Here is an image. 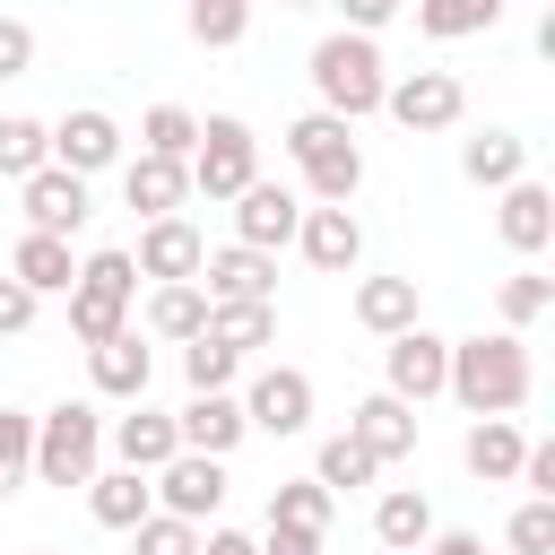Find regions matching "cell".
<instances>
[{
	"label": "cell",
	"instance_id": "6da1fadb",
	"mask_svg": "<svg viewBox=\"0 0 555 555\" xmlns=\"http://www.w3.org/2000/svg\"><path fill=\"white\" fill-rule=\"evenodd\" d=\"M442 390H451L468 416H512V408H529V347H520V330L460 338V347H451Z\"/></svg>",
	"mask_w": 555,
	"mask_h": 555
},
{
	"label": "cell",
	"instance_id": "7a4b0ae2",
	"mask_svg": "<svg viewBox=\"0 0 555 555\" xmlns=\"http://www.w3.org/2000/svg\"><path fill=\"white\" fill-rule=\"evenodd\" d=\"M286 156H295V173H304V191H312L321 208H347L356 182H364L356 121H338V113H304V121H286Z\"/></svg>",
	"mask_w": 555,
	"mask_h": 555
},
{
	"label": "cell",
	"instance_id": "3957f363",
	"mask_svg": "<svg viewBox=\"0 0 555 555\" xmlns=\"http://www.w3.org/2000/svg\"><path fill=\"white\" fill-rule=\"evenodd\" d=\"M382 87H390V69H382V52H373V35H321L312 43V95H321V113H338V121H364V113H382Z\"/></svg>",
	"mask_w": 555,
	"mask_h": 555
},
{
	"label": "cell",
	"instance_id": "277c9868",
	"mask_svg": "<svg viewBox=\"0 0 555 555\" xmlns=\"http://www.w3.org/2000/svg\"><path fill=\"white\" fill-rule=\"evenodd\" d=\"M104 468V416L87 399H61L52 416H35V477L43 486H87Z\"/></svg>",
	"mask_w": 555,
	"mask_h": 555
},
{
	"label": "cell",
	"instance_id": "5b68a950",
	"mask_svg": "<svg viewBox=\"0 0 555 555\" xmlns=\"http://www.w3.org/2000/svg\"><path fill=\"white\" fill-rule=\"evenodd\" d=\"M130 295H139L130 251H95V260H78V286H69V330H78V347H104L113 330H130Z\"/></svg>",
	"mask_w": 555,
	"mask_h": 555
},
{
	"label": "cell",
	"instance_id": "8992f818",
	"mask_svg": "<svg viewBox=\"0 0 555 555\" xmlns=\"http://www.w3.org/2000/svg\"><path fill=\"white\" fill-rule=\"evenodd\" d=\"M251 182H260V139H251V121L208 113V121H199V147H191V191H199V199H234V191H251Z\"/></svg>",
	"mask_w": 555,
	"mask_h": 555
},
{
	"label": "cell",
	"instance_id": "52a82bcc",
	"mask_svg": "<svg viewBox=\"0 0 555 555\" xmlns=\"http://www.w3.org/2000/svg\"><path fill=\"white\" fill-rule=\"evenodd\" d=\"M382 113H390L399 130L434 139V130H451V121L468 113V87H460L451 69H408V78H390V87H382Z\"/></svg>",
	"mask_w": 555,
	"mask_h": 555
},
{
	"label": "cell",
	"instance_id": "ba28073f",
	"mask_svg": "<svg viewBox=\"0 0 555 555\" xmlns=\"http://www.w3.org/2000/svg\"><path fill=\"white\" fill-rule=\"evenodd\" d=\"M442 373H451V338H434L425 321H416V330H399V338L382 347V390H390L399 408L442 399Z\"/></svg>",
	"mask_w": 555,
	"mask_h": 555
},
{
	"label": "cell",
	"instance_id": "9c48e42d",
	"mask_svg": "<svg viewBox=\"0 0 555 555\" xmlns=\"http://www.w3.org/2000/svg\"><path fill=\"white\" fill-rule=\"evenodd\" d=\"M156 512H173V520H217V503H225V460H208V451H173L156 477Z\"/></svg>",
	"mask_w": 555,
	"mask_h": 555
},
{
	"label": "cell",
	"instance_id": "30bf717a",
	"mask_svg": "<svg viewBox=\"0 0 555 555\" xmlns=\"http://www.w3.org/2000/svg\"><path fill=\"white\" fill-rule=\"evenodd\" d=\"M52 165L61 173H104V165H121V121L113 113H95V104H78V113H61L52 121Z\"/></svg>",
	"mask_w": 555,
	"mask_h": 555
},
{
	"label": "cell",
	"instance_id": "8fae6325",
	"mask_svg": "<svg viewBox=\"0 0 555 555\" xmlns=\"http://www.w3.org/2000/svg\"><path fill=\"white\" fill-rule=\"evenodd\" d=\"M199 295L208 304H278V260L251 251V243H225L199 260Z\"/></svg>",
	"mask_w": 555,
	"mask_h": 555
},
{
	"label": "cell",
	"instance_id": "7c38bea8",
	"mask_svg": "<svg viewBox=\"0 0 555 555\" xmlns=\"http://www.w3.org/2000/svg\"><path fill=\"white\" fill-rule=\"evenodd\" d=\"M243 425H260V434H304V425H312V373H295V364L251 373V390H243Z\"/></svg>",
	"mask_w": 555,
	"mask_h": 555
},
{
	"label": "cell",
	"instance_id": "4fadbf2b",
	"mask_svg": "<svg viewBox=\"0 0 555 555\" xmlns=\"http://www.w3.org/2000/svg\"><path fill=\"white\" fill-rule=\"evenodd\" d=\"M295 225H304V199H295L286 182H251V191H234V243H251V251L278 260V243H295Z\"/></svg>",
	"mask_w": 555,
	"mask_h": 555
},
{
	"label": "cell",
	"instance_id": "5bb4252c",
	"mask_svg": "<svg viewBox=\"0 0 555 555\" xmlns=\"http://www.w3.org/2000/svg\"><path fill=\"white\" fill-rule=\"evenodd\" d=\"M199 260H208V243H199V225H191V217H147V234H139V251H130V269H139V278H156V286L199 278Z\"/></svg>",
	"mask_w": 555,
	"mask_h": 555
},
{
	"label": "cell",
	"instance_id": "9a60e30c",
	"mask_svg": "<svg viewBox=\"0 0 555 555\" xmlns=\"http://www.w3.org/2000/svg\"><path fill=\"white\" fill-rule=\"evenodd\" d=\"M173 434H182V451H208V460H225L251 425H243V399L234 390H191L182 408H173Z\"/></svg>",
	"mask_w": 555,
	"mask_h": 555
},
{
	"label": "cell",
	"instance_id": "2e32d148",
	"mask_svg": "<svg viewBox=\"0 0 555 555\" xmlns=\"http://www.w3.org/2000/svg\"><path fill=\"white\" fill-rule=\"evenodd\" d=\"M87 225V182L78 173H61V165H43V173H26V234H78Z\"/></svg>",
	"mask_w": 555,
	"mask_h": 555
},
{
	"label": "cell",
	"instance_id": "e0dca14e",
	"mask_svg": "<svg viewBox=\"0 0 555 555\" xmlns=\"http://www.w3.org/2000/svg\"><path fill=\"white\" fill-rule=\"evenodd\" d=\"M295 243H304V260H312L321 278H347V269L364 260V225H356V208H304Z\"/></svg>",
	"mask_w": 555,
	"mask_h": 555
},
{
	"label": "cell",
	"instance_id": "ac0fdd59",
	"mask_svg": "<svg viewBox=\"0 0 555 555\" xmlns=\"http://www.w3.org/2000/svg\"><path fill=\"white\" fill-rule=\"evenodd\" d=\"M121 199L139 208V217H182V199H191V165H173V156H130L121 165Z\"/></svg>",
	"mask_w": 555,
	"mask_h": 555
},
{
	"label": "cell",
	"instance_id": "d6986e66",
	"mask_svg": "<svg viewBox=\"0 0 555 555\" xmlns=\"http://www.w3.org/2000/svg\"><path fill=\"white\" fill-rule=\"evenodd\" d=\"M104 442H113V460H121V468H139V477H156V468L182 451L173 416H156V408H139V399H130V416H113V434H104Z\"/></svg>",
	"mask_w": 555,
	"mask_h": 555
},
{
	"label": "cell",
	"instance_id": "ffe728a7",
	"mask_svg": "<svg viewBox=\"0 0 555 555\" xmlns=\"http://www.w3.org/2000/svg\"><path fill=\"white\" fill-rule=\"evenodd\" d=\"M494 234H503L512 251H546V243H555V191L520 173V182L503 191V208H494Z\"/></svg>",
	"mask_w": 555,
	"mask_h": 555
},
{
	"label": "cell",
	"instance_id": "44dd1931",
	"mask_svg": "<svg viewBox=\"0 0 555 555\" xmlns=\"http://www.w3.org/2000/svg\"><path fill=\"white\" fill-rule=\"evenodd\" d=\"M520 451H529V434H520L512 416H477L468 442H460V460H468L477 486H512V477H520Z\"/></svg>",
	"mask_w": 555,
	"mask_h": 555
},
{
	"label": "cell",
	"instance_id": "7402d4cb",
	"mask_svg": "<svg viewBox=\"0 0 555 555\" xmlns=\"http://www.w3.org/2000/svg\"><path fill=\"white\" fill-rule=\"evenodd\" d=\"M9 278H17V286L43 304V295H69V286H78V260H69V243H61V234H17Z\"/></svg>",
	"mask_w": 555,
	"mask_h": 555
},
{
	"label": "cell",
	"instance_id": "603a6c76",
	"mask_svg": "<svg viewBox=\"0 0 555 555\" xmlns=\"http://www.w3.org/2000/svg\"><path fill=\"white\" fill-rule=\"evenodd\" d=\"M87 373H95V390H104V399H147L156 356L139 347V330H113L104 347H87Z\"/></svg>",
	"mask_w": 555,
	"mask_h": 555
},
{
	"label": "cell",
	"instance_id": "cb8c5ba5",
	"mask_svg": "<svg viewBox=\"0 0 555 555\" xmlns=\"http://www.w3.org/2000/svg\"><path fill=\"white\" fill-rule=\"evenodd\" d=\"M347 434H356V442H364V451L390 468V460H408V451H416V408H399L390 390H373V399L347 416Z\"/></svg>",
	"mask_w": 555,
	"mask_h": 555
},
{
	"label": "cell",
	"instance_id": "d4e9b609",
	"mask_svg": "<svg viewBox=\"0 0 555 555\" xmlns=\"http://www.w3.org/2000/svg\"><path fill=\"white\" fill-rule=\"evenodd\" d=\"M87 512H95V529H139L156 512V486L139 468H95L87 477Z\"/></svg>",
	"mask_w": 555,
	"mask_h": 555
},
{
	"label": "cell",
	"instance_id": "484cf974",
	"mask_svg": "<svg viewBox=\"0 0 555 555\" xmlns=\"http://www.w3.org/2000/svg\"><path fill=\"white\" fill-rule=\"evenodd\" d=\"M460 173H468L477 191H512V182L529 173V139H512V130H477V139H460Z\"/></svg>",
	"mask_w": 555,
	"mask_h": 555
},
{
	"label": "cell",
	"instance_id": "4316f807",
	"mask_svg": "<svg viewBox=\"0 0 555 555\" xmlns=\"http://www.w3.org/2000/svg\"><path fill=\"white\" fill-rule=\"evenodd\" d=\"M356 321H364L373 338H399V330H416V321H425V304H416V278H364V286H356Z\"/></svg>",
	"mask_w": 555,
	"mask_h": 555
},
{
	"label": "cell",
	"instance_id": "83f0119b",
	"mask_svg": "<svg viewBox=\"0 0 555 555\" xmlns=\"http://www.w3.org/2000/svg\"><path fill=\"white\" fill-rule=\"evenodd\" d=\"M373 538H382V546H399V555H416V546L434 538V503H425L416 486H390V494L373 503Z\"/></svg>",
	"mask_w": 555,
	"mask_h": 555
},
{
	"label": "cell",
	"instance_id": "f1b7e54d",
	"mask_svg": "<svg viewBox=\"0 0 555 555\" xmlns=\"http://www.w3.org/2000/svg\"><path fill=\"white\" fill-rule=\"evenodd\" d=\"M208 330V295H199V278H182V286H156L147 295V338H199Z\"/></svg>",
	"mask_w": 555,
	"mask_h": 555
},
{
	"label": "cell",
	"instance_id": "f546056e",
	"mask_svg": "<svg viewBox=\"0 0 555 555\" xmlns=\"http://www.w3.org/2000/svg\"><path fill=\"white\" fill-rule=\"evenodd\" d=\"M486 26H503V0H416V35H434V43H460Z\"/></svg>",
	"mask_w": 555,
	"mask_h": 555
},
{
	"label": "cell",
	"instance_id": "4dcf8cb0",
	"mask_svg": "<svg viewBox=\"0 0 555 555\" xmlns=\"http://www.w3.org/2000/svg\"><path fill=\"white\" fill-rule=\"evenodd\" d=\"M208 338L234 347V356H251V347L278 338V304H208Z\"/></svg>",
	"mask_w": 555,
	"mask_h": 555
},
{
	"label": "cell",
	"instance_id": "1f68e13d",
	"mask_svg": "<svg viewBox=\"0 0 555 555\" xmlns=\"http://www.w3.org/2000/svg\"><path fill=\"white\" fill-rule=\"evenodd\" d=\"M494 312H503V330L546 321V312H555V278H546V269H512V278L494 286Z\"/></svg>",
	"mask_w": 555,
	"mask_h": 555
},
{
	"label": "cell",
	"instance_id": "d6a6232c",
	"mask_svg": "<svg viewBox=\"0 0 555 555\" xmlns=\"http://www.w3.org/2000/svg\"><path fill=\"white\" fill-rule=\"evenodd\" d=\"M139 147H147V156H173V165H191V147H199V113H182V104H147V121H139Z\"/></svg>",
	"mask_w": 555,
	"mask_h": 555
},
{
	"label": "cell",
	"instance_id": "836d02e7",
	"mask_svg": "<svg viewBox=\"0 0 555 555\" xmlns=\"http://www.w3.org/2000/svg\"><path fill=\"white\" fill-rule=\"evenodd\" d=\"M43 165H52V130L26 121V113H9V121H0V173L26 182V173H43Z\"/></svg>",
	"mask_w": 555,
	"mask_h": 555
},
{
	"label": "cell",
	"instance_id": "e575fe53",
	"mask_svg": "<svg viewBox=\"0 0 555 555\" xmlns=\"http://www.w3.org/2000/svg\"><path fill=\"white\" fill-rule=\"evenodd\" d=\"M182 26H191V43L225 52V43H243V26H251V0H182Z\"/></svg>",
	"mask_w": 555,
	"mask_h": 555
},
{
	"label": "cell",
	"instance_id": "d590c367",
	"mask_svg": "<svg viewBox=\"0 0 555 555\" xmlns=\"http://www.w3.org/2000/svg\"><path fill=\"white\" fill-rule=\"evenodd\" d=\"M312 477H321L330 494H347V486H373V477H382V460H373V451H364L356 434H330V442H321V468H312Z\"/></svg>",
	"mask_w": 555,
	"mask_h": 555
},
{
	"label": "cell",
	"instance_id": "8d00e7d4",
	"mask_svg": "<svg viewBox=\"0 0 555 555\" xmlns=\"http://www.w3.org/2000/svg\"><path fill=\"white\" fill-rule=\"evenodd\" d=\"M330 503H338V494H330L321 477H295V486H278V494H269V520H286V529H312V538H321V529H330Z\"/></svg>",
	"mask_w": 555,
	"mask_h": 555
},
{
	"label": "cell",
	"instance_id": "74e56055",
	"mask_svg": "<svg viewBox=\"0 0 555 555\" xmlns=\"http://www.w3.org/2000/svg\"><path fill=\"white\" fill-rule=\"evenodd\" d=\"M234 364H243V356H234V347H217L208 330H199V338H182V382H191V390H234Z\"/></svg>",
	"mask_w": 555,
	"mask_h": 555
},
{
	"label": "cell",
	"instance_id": "f35d334b",
	"mask_svg": "<svg viewBox=\"0 0 555 555\" xmlns=\"http://www.w3.org/2000/svg\"><path fill=\"white\" fill-rule=\"evenodd\" d=\"M26 477H35V416L0 408V494H17Z\"/></svg>",
	"mask_w": 555,
	"mask_h": 555
},
{
	"label": "cell",
	"instance_id": "ab89813d",
	"mask_svg": "<svg viewBox=\"0 0 555 555\" xmlns=\"http://www.w3.org/2000/svg\"><path fill=\"white\" fill-rule=\"evenodd\" d=\"M130 555H199V529L173 520V512H147V520L130 529Z\"/></svg>",
	"mask_w": 555,
	"mask_h": 555
},
{
	"label": "cell",
	"instance_id": "60d3db41",
	"mask_svg": "<svg viewBox=\"0 0 555 555\" xmlns=\"http://www.w3.org/2000/svg\"><path fill=\"white\" fill-rule=\"evenodd\" d=\"M512 555H555V503L529 494V503L512 512Z\"/></svg>",
	"mask_w": 555,
	"mask_h": 555
},
{
	"label": "cell",
	"instance_id": "b9f144b4",
	"mask_svg": "<svg viewBox=\"0 0 555 555\" xmlns=\"http://www.w3.org/2000/svg\"><path fill=\"white\" fill-rule=\"evenodd\" d=\"M26 69H35V26L0 17V78H26Z\"/></svg>",
	"mask_w": 555,
	"mask_h": 555
},
{
	"label": "cell",
	"instance_id": "7bdbcfd3",
	"mask_svg": "<svg viewBox=\"0 0 555 555\" xmlns=\"http://www.w3.org/2000/svg\"><path fill=\"white\" fill-rule=\"evenodd\" d=\"M520 486H529L538 503H555V442H529V451H520Z\"/></svg>",
	"mask_w": 555,
	"mask_h": 555
},
{
	"label": "cell",
	"instance_id": "ee69618b",
	"mask_svg": "<svg viewBox=\"0 0 555 555\" xmlns=\"http://www.w3.org/2000/svg\"><path fill=\"white\" fill-rule=\"evenodd\" d=\"M17 330H35V295L17 278H0V338H17Z\"/></svg>",
	"mask_w": 555,
	"mask_h": 555
},
{
	"label": "cell",
	"instance_id": "f6af8a7d",
	"mask_svg": "<svg viewBox=\"0 0 555 555\" xmlns=\"http://www.w3.org/2000/svg\"><path fill=\"white\" fill-rule=\"evenodd\" d=\"M338 9H347V35H382V26H390L408 0H338Z\"/></svg>",
	"mask_w": 555,
	"mask_h": 555
},
{
	"label": "cell",
	"instance_id": "bcb514c9",
	"mask_svg": "<svg viewBox=\"0 0 555 555\" xmlns=\"http://www.w3.org/2000/svg\"><path fill=\"white\" fill-rule=\"evenodd\" d=\"M260 555H321V538L312 529H286V520H269V538H251Z\"/></svg>",
	"mask_w": 555,
	"mask_h": 555
},
{
	"label": "cell",
	"instance_id": "7dc6e473",
	"mask_svg": "<svg viewBox=\"0 0 555 555\" xmlns=\"http://www.w3.org/2000/svg\"><path fill=\"white\" fill-rule=\"evenodd\" d=\"M425 555H486V538H468V529H434Z\"/></svg>",
	"mask_w": 555,
	"mask_h": 555
},
{
	"label": "cell",
	"instance_id": "c3c4849f",
	"mask_svg": "<svg viewBox=\"0 0 555 555\" xmlns=\"http://www.w3.org/2000/svg\"><path fill=\"white\" fill-rule=\"evenodd\" d=\"M199 555H260L243 529H199Z\"/></svg>",
	"mask_w": 555,
	"mask_h": 555
},
{
	"label": "cell",
	"instance_id": "681fc988",
	"mask_svg": "<svg viewBox=\"0 0 555 555\" xmlns=\"http://www.w3.org/2000/svg\"><path fill=\"white\" fill-rule=\"evenodd\" d=\"M278 9H321V0H278Z\"/></svg>",
	"mask_w": 555,
	"mask_h": 555
},
{
	"label": "cell",
	"instance_id": "f907efd6",
	"mask_svg": "<svg viewBox=\"0 0 555 555\" xmlns=\"http://www.w3.org/2000/svg\"><path fill=\"white\" fill-rule=\"evenodd\" d=\"M26 555H52V546H26Z\"/></svg>",
	"mask_w": 555,
	"mask_h": 555
}]
</instances>
